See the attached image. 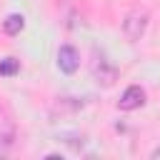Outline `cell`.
<instances>
[{
	"mask_svg": "<svg viewBox=\"0 0 160 160\" xmlns=\"http://www.w3.org/2000/svg\"><path fill=\"white\" fill-rule=\"evenodd\" d=\"M10 145H12V135L10 132H0V155H5Z\"/></svg>",
	"mask_w": 160,
	"mask_h": 160,
	"instance_id": "cell-8",
	"label": "cell"
},
{
	"mask_svg": "<svg viewBox=\"0 0 160 160\" xmlns=\"http://www.w3.org/2000/svg\"><path fill=\"white\" fill-rule=\"evenodd\" d=\"M90 75L100 88H112L118 82V68L108 60L105 52H98V50L92 52V60H90Z\"/></svg>",
	"mask_w": 160,
	"mask_h": 160,
	"instance_id": "cell-1",
	"label": "cell"
},
{
	"mask_svg": "<svg viewBox=\"0 0 160 160\" xmlns=\"http://www.w3.org/2000/svg\"><path fill=\"white\" fill-rule=\"evenodd\" d=\"M82 105H85V102L78 100V98H58L55 110H60V112H75V110H80Z\"/></svg>",
	"mask_w": 160,
	"mask_h": 160,
	"instance_id": "cell-6",
	"label": "cell"
},
{
	"mask_svg": "<svg viewBox=\"0 0 160 160\" xmlns=\"http://www.w3.org/2000/svg\"><path fill=\"white\" fill-rule=\"evenodd\" d=\"M22 28H25V18H22L20 12H10V15L2 20V32H5V35H18Z\"/></svg>",
	"mask_w": 160,
	"mask_h": 160,
	"instance_id": "cell-5",
	"label": "cell"
},
{
	"mask_svg": "<svg viewBox=\"0 0 160 160\" xmlns=\"http://www.w3.org/2000/svg\"><path fill=\"white\" fill-rule=\"evenodd\" d=\"M58 68L65 75H75L78 68H80V52L72 45H60V50H58Z\"/></svg>",
	"mask_w": 160,
	"mask_h": 160,
	"instance_id": "cell-3",
	"label": "cell"
},
{
	"mask_svg": "<svg viewBox=\"0 0 160 160\" xmlns=\"http://www.w3.org/2000/svg\"><path fill=\"white\" fill-rule=\"evenodd\" d=\"M145 105V90L140 88V85H130V88H125V92L120 95V100H118V108L120 110H138V108H142Z\"/></svg>",
	"mask_w": 160,
	"mask_h": 160,
	"instance_id": "cell-4",
	"label": "cell"
},
{
	"mask_svg": "<svg viewBox=\"0 0 160 160\" xmlns=\"http://www.w3.org/2000/svg\"><path fill=\"white\" fill-rule=\"evenodd\" d=\"M150 158H152V160H158V158H160V148H155V150L150 152Z\"/></svg>",
	"mask_w": 160,
	"mask_h": 160,
	"instance_id": "cell-9",
	"label": "cell"
},
{
	"mask_svg": "<svg viewBox=\"0 0 160 160\" xmlns=\"http://www.w3.org/2000/svg\"><path fill=\"white\" fill-rule=\"evenodd\" d=\"M18 70H20V60H15V58L0 60V78H12Z\"/></svg>",
	"mask_w": 160,
	"mask_h": 160,
	"instance_id": "cell-7",
	"label": "cell"
},
{
	"mask_svg": "<svg viewBox=\"0 0 160 160\" xmlns=\"http://www.w3.org/2000/svg\"><path fill=\"white\" fill-rule=\"evenodd\" d=\"M148 22H150V12H148L145 8H132V10H128V15H125V20H122V32H125V38H128L130 42H138V40L145 35Z\"/></svg>",
	"mask_w": 160,
	"mask_h": 160,
	"instance_id": "cell-2",
	"label": "cell"
}]
</instances>
